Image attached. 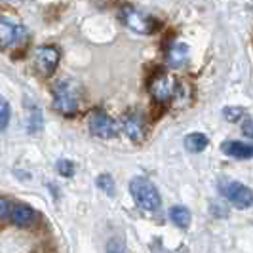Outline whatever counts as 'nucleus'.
<instances>
[{
  "label": "nucleus",
  "instance_id": "nucleus-1",
  "mask_svg": "<svg viewBox=\"0 0 253 253\" xmlns=\"http://www.w3.org/2000/svg\"><path fill=\"white\" fill-rule=\"evenodd\" d=\"M82 99V88L75 80H61L53 89V109L65 116L76 114Z\"/></svg>",
  "mask_w": 253,
  "mask_h": 253
},
{
  "label": "nucleus",
  "instance_id": "nucleus-2",
  "mask_svg": "<svg viewBox=\"0 0 253 253\" xmlns=\"http://www.w3.org/2000/svg\"><path fill=\"white\" fill-rule=\"evenodd\" d=\"M129 192L135 204L145 211H156L160 208V194L149 179L133 177L129 181Z\"/></svg>",
  "mask_w": 253,
  "mask_h": 253
},
{
  "label": "nucleus",
  "instance_id": "nucleus-3",
  "mask_svg": "<svg viewBox=\"0 0 253 253\" xmlns=\"http://www.w3.org/2000/svg\"><path fill=\"white\" fill-rule=\"evenodd\" d=\"M120 19H122L129 29H133V31H137V33H143V35L152 33V31L156 29V21L152 19L151 15L139 12L137 8H133V6H129V4H124V6L120 8Z\"/></svg>",
  "mask_w": 253,
  "mask_h": 253
},
{
  "label": "nucleus",
  "instance_id": "nucleus-4",
  "mask_svg": "<svg viewBox=\"0 0 253 253\" xmlns=\"http://www.w3.org/2000/svg\"><path fill=\"white\" fill-rule=\"evenodd\" d=\"M89 131H91V135H95L99 139H113L118 133V126H116L114 118H111L105 111L95 109L89 116Z\"/></svg>",
  "mask_w": 253,
  "mask_h": 253
},
{
  "label": "nucleus",
  "instance_id": "nucleus-5",
  "mask_svg": "<svg viewBox=\"0 0 253 253\" xmlns=\"http://www.w3.org/2000/svg\"><path fill=\"white\" fill-rule=\"evenodd\" d=\"M223 194L228 202L232 204L238 210H248L250 206H253V190L242 183H234V181H227L223 183Z\"/></svg>",
  "mask_w": 253,
  "mask_h": 253
},
{
  "label": "nucleus",
  "instance_id": "nucleus-6",
  "mask_svg": "<svg viewBox=\"0 0 253 253\" xmlns=\"http://www.w3.org/2000/svg\"><path fill=\"white\" fill-rule=\"evenodd\" d=\"M33 61L42 76H51L59 65V50L53 46H38L33 53Z\"/></svg>",
  "mask_w": 253,
  "mask_h": 253
},
{
  "label": "nucleus",
  "instance_id": "nucleus-7",
  "mask_svg": "<svg viewBox=\"0 0 253 253\" xmlns=\"http://www.w3.org/2000/svg\"><path fill=\"white\" fill-rule=\"evenodd\" d=\"M149 89H151L154 101L160 103V105H166L173 97L175 93V86H173V80L169 78L164 73H158L151 78V84H149Z\"/></svg>",
  "mask_w": 253,
  "mask_h": 253
},
{
  "label": "nucleus",
  "instance_id": "nucleus-8",
  "mask_svg": "<svg viewBox=\"0 0 253 253\" xmlns=\"http://www.w3.org/2000/svg\"><path fill=\"white\" fill-rule=\"evenodd\" d=\"M29 37V31L23 25L12 23L8 19H2L0 23V38H2V48H10V46H17L23 44Z\"/></svg>",
  "mask_w": 253,
  "mask_h": 253
},
{
  "label": "nucleus",
  "instance_id": "nucleus-9",
  "mask_svg": "<svg viewBox=\"0 0 253 253\" xmlns=\"http://www.w3.org/2000/svg\"><path fill=\"white\" fill-rule=\"evenodd\" d=\"M124 131L131 141H143L145 139V133H147V120L139 111H133V113H127L124 116Z\"/></svg>",
  "mask_w": 253,
  "mask_h": 253
},
{
  "label": "nucleus",
  "instance_id": "nucleus-10",
  "mask_svg": "<svg viewBox=\"0 0 253 253\" xmlns=\"http://www.w3.org/2000/svg\"><path fill=\"white\" fill-rule=\"evenodd\" d=\"M12 223L15 227H21V228H27L31 227L33 223H35V210L31 208V206H27V204H17V206H13L12 210Z\"/></svg>",
  "mask_w": 253,
  "mask_h": 253
},
{
  "label": "nucleus",
  "instance_id": "nucleus-11",
  "mask_svg": "<svg viewBox=\"0 0 253 253\" xmlns=\"http://www.w3.org/2000/svg\"><path fill=\"white\" fill-rule=\"evenodd\" d=\"M221 149L225 154L232 156V158H253V145L248 143H240V141H225L221 145Z\"/></svg>",
  "mask_w": 253,
  "mask_h": 253
},
{
  "label": "nucleus",
  "instance_id": "nucleus-12",
  "mask_svg": "<svg viewBox=\"0 0 253 253\" xmlns=\"http://www.w3.org/2000/svg\"><path fill=\"white\" fill-rule=\"evenodd\" d=\"M189 59V48L181 42H175L168 48V65L171 69H181Z\"/></svg>",
  "mask_w": 253,
  "mask_h": 253
},
{
  "label": "nucleus",
  "instance_id": "nucleus-13",
  "mask_svg": "<svg viewBox=\"0 0 253 253\" xmlns=\"http://www.w3.org/2000/svg\"><path fill=\"white\" fill-rule=\"evenodd\" d=\"M169 219H171V223L179 228H189L190 227V215L189 208H185V206H173L171 210H169Z\"/></svg>",
  "mask_w": 253,
  "mask_h": 253
},
{
  "label": "nucleus",
  "instance_id": "nucleus-14",
  "mask_svg": "<svg viewBox=\"0 0 253 253\" xmlns=\"http://www.w3.org/2000/svg\"><path fill=\"white\" fill-rule=\"evenodd\" d=\"M208 145H210V141H208V137H206L204 133H200V131L189 133V135L185 137V149L189 152H202Z\"/></svg>",
  "mask_w": 253,
  "mask_h": 253
},
{
  "label": "nucleus",
  "instance_id": "nucleus-15",
  "mask_svg": "<svg viewBox=\"0 0 253 253\" xmlns=\"http://www.w3.org/2000/svg\"><path fill=\"white\" fill-rule=\"evenodd\" d=\"M44 126V116H42V111L37 109V107H33L31 109V114H29V120H27V131L31 133V135H35L38 133L40 129Z\"/></svg>",
  "mask_w": 253,
  "mask_h": 253
},
{
  "label": "nucleus",
  "instance_id": "nucleus-16",
  "mask_svg": "<svg viewBox=\"0 0 253 253\" xmlns=\"http://www.w3.org/2000/svg\"><path fill=\"white\" fill-rule=\"evenodd\" d=\"M97 187L105 192V194H109V196H114V181L111 175H99L97 177Z\"/></svg>",
  "mask_w": 253,
  "mask_h": 253
},
{
  "label": "nucleus",
  "instance_id": "nucleus-17",
  "mask_svg": "<svg viewBox=\"0 0 253 253\" xmlns=\"http://www.w3.org/2000/svg\"><path fill=\"white\" fill-rule=\"evenodd\" d=\"M55 168H57V173L63 175V177H73L75 175V164L71 160H65V158L63 160H57Z\"/></svg>",
  "mask_w": 253,
  "mask_h": 253
},
{
  "label": "nucleus",
  "instance_id": "nucleus-18",
  "mask_svg": "<svg viewBox=\"0 0 253 253\" xmlns=\"http://www.w3.org/2000/svg\"><path fill=\"white\" fill-rule=\"evenodd\" d=\"M223 114H225V118H227L228 122H238L242 116L246 114V111H244L242 107H227V109L223 111Z\"/></svg>",
  "mask_w": 253,
  "mask_h": 253
},
{
  "label": "nucleus",
  "instance_id": "nucleus-19",
  "mask_svg": "<svg viewBox=\"0 0 253 253\" xmlns=\"http://www.w3.org/2000/svg\"><path fill=\"white\" fill-rule=\"evenodd\" d=\"M0 126H2V129H6L8 127V122H10V105H8V101L6 99H2V103H0Z\"/></svg>",
  "mask_w": 253,
  "mask_h": 253
},
{
  "label": "nucleus",
  "instance_id": "nucleus-20",
  "mask_svg": "<svg viewBox=\"0 0 253 253\" xmlns=\"http://www.w3.org/2000/svg\"><path fill=\"white\" fill-rule=\"evenodd\" d=\"M107 253H126L122 240H118V238H111V240L107 242Z\"/></svg>",
  "mask_w": 253,
  "mask_h": 253
},
{
  "label": "nucleus",
  "instance_id": "nucleus-21",
  "mask_svg": "<svg viewBox=\"0 0 253 253\" xmlns=\"http://www.w3.org/2000/svg\"><path fill=\"white\" fill-rule=\"evenodd\" d=\"M242 131H244L246 137L253 139V120L250 118V116H246V118L242 120Z\"/></svg>",
  "mask_w": 253,
  "mask_h": 253
},
{
  "label": "nucleus",
  "instance_id": "nucleus-22",
  "mask_svg": "<svg viewBox=\"0 0 253 253\" xmlns=\"http://www.w3.org/2000/svg\"><path fill=\"white\" fill-rule=\"evenodd\" d=\"M0 206H2V211H0L2 221H6L8 217H12V208H10V202H8L6 198H2V200H0Z\"/></svg>",
  "mask_w": 253,
  "mask_h": 253
},
{
  "label": "nucleus",
  "instance_id": "nucleus-23",
  "mask_svg": "<svg viewBox=\"0 0 253 253\" xmlns=\"http://www.w3.org/2000/svg\"><path fill=\"white\" fill-rule=\"evenodd\" d=\"M91 2H93V6H97L99 10H109L114 4V0H91Z\"/></svg>",
  "mask_w": 253,
  "mask_h": 253
}]
</instances>
